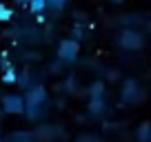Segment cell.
<instances>
[{"instance_id": "1", "label": "cell", "mask_w": 151, "mask_h": 142, "mask_svg": "<svg viewBox=\"0 0 151 142\" xmlns=\"http://www.w3.org/2000/svg\"><path fill=\"white\" fill-rule=\"evenodd\" d=\"M118 44L122 49H127V51H138V49H142V44H145V38H142L136 29H124L118 36Z\"/></svg>"}, {"instance_id": "2", "label": "cell", "mask_w": 151, "mask_h": 142, "mask_svg": "<svg viewBox=\"0 0 151 142\" xmlns=\"http://www.w3.org/2000/svg\"><path fill=\"white\" fill-rule=\"evenodd\" d=\"M78 53H80V47H78V40H62L58 44V58L67 65H73L78 60Z\"/></svg>"}, {"instance_id": "3", "label": "cell", "mask_w": 151, "mask_h": 142, "mask_svg": "<svg viewBox=\"0 0 151 142\" xmlns=\"http://www.w3.org/2000/svg\"><path fill=\"white\" fill-rule=\"evenodd\" d=\"M27 104H24V98L22 95H16V93H9V95H2V111L5 113H24Z\"/></svg>"}, {"instance_id": "4", "label": "cell", "mask_w": 151, "mask_h": 142, "mask_svg": "<svg viewBox=\"0 0 151 142\" xmlns=\"http://www.w3.org/2000/svg\"><path fill=\"white\" fill-rule=\"evenodd\" d=\"M45 100H47V93H45L42 87H31L24 93V104L27 107H40V104H45Z\"/></svg>"}, {"instance_id": "5", "label": "cell", "mask_w": 151, "mask_h": 142, "mask_svg": "<svg viewBox=\"0 0 151 142\" xmlns=\"http://www.w3.org/2000/svg\"><path fill=\"white\" fill-rule=\"evenodd\" d=\"M122 100H124V102H131V104L140 100V87H138V82H136V80H127V82H124Z\"/></svg>"}, {"instance_id": "6", "label": "cell", "mask_w": 151, "mask_h": 142, "mask_svg": "<svg viewBox=\"0 0 151 142\" xmlns=\"http://www.w3.org/2000/svg\"><path fill=\"white\" fill-rule=\"evenodd\" d=\"M136 140L138 142H151V124L149 122H142L136 131Z\"/></svg>"}, {"instance_id": "7", "label": "cell", "mask_w": 151, "mask_h": 142, "mask_svg": "<svg viewBox=\"0 0 151 142\" xmlns=\"http://www.w3.org/2000/svg\"><path fill=\"white\" fill-rule=\"evenodd\" d=\"M104 111H107V107H104V100L102 98H93L89 102V113L91 115H102Z\"/></svg>"}, {"instance_id": "8", "label": "cell", "mask_w": 151, "mask_h": 142, "mask_svg": "<svg viewBox=\"0 0 151 142\" xmlns=\"http://www.w3.org/2000/svg\"><path fill=\"white\" fill-rule=\"evenodd\" d=\"M29 9H31V14L42 16L45 11L49 9V5H47V0H31V2H29Z\"/></svg>"}, {"instance_id": "9", "label": "cell", "mask_w": 151, "mask_h": 142, "mask_svg": "<svg viewBox=\"0 0 151 142\" xmlns=\"http://www.w3.org/2000/svg\"><path fill=\"white\" fill-rule=\"evenodd\" d=\"M89 95H91V100L93 98H102L104 95V85L102 82H93V85L89 87Z\"/></svg>"}, {"instance_id": "10", "label": "cell", "mask_w": 151, "mask_h": 142, "mask_svg": "<svg viewBox=\"0 0 151 142\" xmlns=\"http://www.w3.org/2000/svg\"><path fill=\"white\" fill-rule=\"evenodd\" d=\"M47 5L51 11H62L67 7V0H47Z\"/></svg>"}, {"instance_id": "11", "label": "cell", "mask_w": 151, "mask_h": 142, "mask_svg": "<svg viewBox=\"0 0 151 142\" xmlns=\"http://www.w3.org/2000/svg\"><path fill=\"white\" fill-rule=\"evenodd\" d=\"M2 82H9V85L18 82V76H16V71H14V69H7L5 73H2Z\"/></svg>"}, {"instance_id": "12", "label": "cell", "mask_w": 151, "mask_h": 142, "mask_svg": "<svg viewBox=\"0 0 151 142\" xmlns=\"http://www.w3.org/2000/svg\"><path fill=\"white\" fill-rule=\"evenodd\" d=\"M11 18H14V11L7 9L5 5H0V20H2V22H9Z\"/></svg>"}, {"instance_id": "13", "label": "cell", "mask_w": 151, "mask_h": 142, "mask_svg": "<svg viewBox=\"0 0 151 142\" xmlns=\"http://www.w3.org/2000/svg\"><path fill=\"white\" fill-rule=\"evenodd\" d=\"M18 82L24 87V89H31V76H29V73H22V76L18 78Z\"/></svg>"}, {"instance_id": "14", "label": "cell", "mask_w": 151, "mask_h": 142, "mask_svg": "<svg viewBox=\"0 0 151 142\" xmlns=\"http://www.w3.org/2000/svg\"><path fill=\"white\" fill-rule=\"evenodd\" d=\"M71 33H73V40H80L82 36H85V29H82V27H78V24H76V27H73V31H71Z\"/></svg>"}, {"instance_id": "15", "label": "cell", "mask_w": 151, "mask_h": 142, "mask_svg": "<svg viewBox=\"0 0 151 142\" xmlns=\"http://www.w3.org/2000/svg\"><path fill=\"white\" fill-rule=\"evenodd\" d=\"M16 2H18V5H29L31 0H16Z\"/></svg>"}, {"instance_id": "16", "label": "cell", "mask_w": 151, "mask_h": 142, "mask_svg": "<svg viewBox=\"0 0 151 142\" xmlns=\"http://www.w3.org/2000/svg\"><path fill=\"white\" fill-rule=\"evenodd\" d=\"M109 2H113V5H120V2H124V0H109Z\"/></svg>"}, {"instance_id": "17", "label": "cell", "mask_w": 151, "mask_h": 142, "mask_svg": "<svg viewBox=\"0 0 151 142\" xmlns=\"http://www.w3.org/2000/svg\"><path fill=\"white\" fill-rule=\"evenodd\" d=\"M149 27H151V24H149Z\"/></svg>"}]
</instances>
